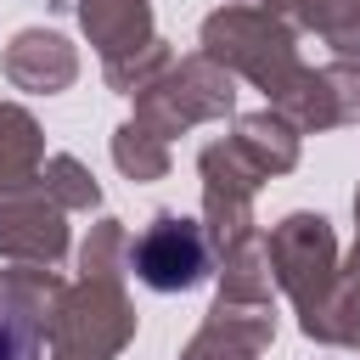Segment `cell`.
Masks as SVG:
<instances>
[{
  "instance_id": "10",
  "label": "cell",
  "mask_w": 360,
  "mask_h": 360,
  "mask_svg": "<svg viewBox=\"0 0 360 360\" xmlns=\"http://www.w3.org/2000/svg\"><path fill=\"white\" fill-rule=\"evenodd\" d=\"M79 17L107 62L152 45V6L146 0H79Z\"/></svg>"
},
{
  "instance_id": "1",
  "label": "cell",
  "mask_w": 360,
  "mask_h": 360,
  "mask_svg": "<svg viewBox=\"0 0 360 360\" xmlns=\"http://www.w3.org/2000/svg\"><path fill=\"white\" fill-rule=\"evenodd\" d=\"M202 56L219 62L225 73H248L264 96H281L292 79H298V56H292V34L270 17V11H253V6H225L202 22Z\"/></svg>"
},
{
  "instance_id": "16",
  "label": "cell",
  "mask_w": 360,
  "mask_h": 360,
  "mask_svg": "<svg viewBox=\"0 0 360 360\" xmlns=\"http://www.w3.org/2000/svg\"><path fill=\"white\" fill-rule=\"evenodd\" d=\"M354 214H360V197H354Z\"/></svg>"
},
{
  "instance_id": "3",
  "label": "cell",
  "mask_w": 360,
  "mask_h": 360,
  "mask_svg": "<svg viewBox=\"0 0 360 360\" xmlns=\"http://www.w3.org/2000/svg\"><path fill=\"white\" fill-rule=\"evenodd\" d=\"M270 248V264H276V281L292 292L298 315H304V332H315L332 287H338V264H332V231L321 214H292L281 219V231L264 242Z\"/></svg>"
},
{
  "instance_id": "2",
  "label": "cell",
  "mask_w": 360,
  "mask_h": 360,
  "mask_svg": "<svg viewBox=\"0 0 360 360\" xmlns=\"http://www.w3.org/2000/svg\"><path fill=\"white\" fill-rule=\"evenodd\" d=\"M129 332H135V315H129L118 281H107V276H84L51 321L56 360H112L129 343Z\"/></svg>"
},
{
  "instance_id": "7",
  "label": "cell",
  "mask_w": 360,
  "mask_h": 360,
  "mask_svg": "<svg viewBox=\"0 0 360 360\" xmlns=\"http://www.w3.org/2000/svg\"><path fill=\"white\" fill-rule=\"evenodd\" d=\"M276 107L292 118V129H326V124H349L360 118V68H321V73H304L276 96Z\"/></svg>"
},
{
  "instance_id": "9",
  "label": "cell",
  "mask_w": 360,
  "mask_h": 360,
  "mask_svg": "<svg viewBox=\"0 0 360 360\" xmlns=\"http://www.w3.org/2000/svg\"><path fill=\"white\" fill-rule=\"evenodd\" d=\"M6 73H11L22 90H45V96H51V90L73 84L79 62H73V45H68L62 34L28 28V34H17L11 51H6Z\"/></svg>"
},
{
  "instance_id": "6",
  "label": "cell",
  "mask_w": 360,
  "mask_h": 360,
  "mask_svg": "<svg viewBox=\"0 0 360 360\" xmlns=\"http://www.w3.org/2000/svg\"><path fill=\"white\" fill-rule=\"evenodd\" d=\"M68 248V225H62V202L45 186H11L0 191V253L22 259V264H56Z\"/></svg>"
},
{
  "instance_id": "15",
  "label": "cell",
  "mask_w": 360,
  "mask_h": 360,
  "mask_svg": "<svg viewBox=\"0 0 360 360\" xmlns=\"http://www.w3.org/2000/svg\"><path fill=\"white\" fill-rule=\"evenodd\" d=\"M39 338H45V326L28 321V315H17L0 298V360H34L39 354Z\"/></svg>"
},
{
  "instance_id": "4",
  "label": "cell",
  "mask_w": 360,
  "mask_h": 360,
  "mask_svg": "<svg viewBox=\"0 0 360 360\" xmlns=\"http://www.w3.org/2000/svg\"><path fill=\"white\" fill-rule=\"evenodd\" d=\"M135 112H141V129H152L158 141H169V135H180L197 118L231 112V73L219 62H208V56H191V62L169 68L158 84H146Z\"/></svg>"
},
{
  "instance_id": "8",
  "label": "cell",
  "mask_w": 360,
  "mask_h": 360,
  "mask_svg": "<svg viewBox=\"0 0 360 360\" xmlns=\"http://www.w3.org/2000/svg\"><path fill=\"white\" fill-rule=\"evenodd\" d=\"M270 343V298H225L214 304L208 326L186 349V360H253Z\"/></svg>"
},
{
  "instance_id": "13",
  "label": "cell",
  "mask_w": 360,
  "mask_h": 360,
  "mask_svg": "<svg viewBox=\"0 0 360 360\" xmlns=\"http://www.w3.org/2000/svg\"><path fill=\"white\" fill-rule=\"evenodd\" d=\"M112 158H118V169H124V174H135V180H158V174L169 169L163 141H158L152 129H141V124H124V129H118Z\"/></svg>"
},
{
  "instance_id": "12",
  "label": "cell",
  "mask_w": 360,
  "mask_h": 360,
  "mask_svg": "<svg viewBox=\"0 0 360 360\" xmlns=\"http://www.w3.org/2000/svg\"><path fill=\"white\" fill-rule=\"evenodd\" d=\"M34 163H39V129H34V118L22 107L0 101V191L28 186Z\"/></svg>"
},
{
  "instance_id": "11",
  "label": "cell",
  "mask_w": 360,
  "mask_h": 360,
  "mask_svg": "<svg viewBox=\"0 0 360 360\" xmlns=\"http://www.w3.org/2000/svg\"><path fill=\"white\" fill-rule=\"evenodd\" d=\"M236 152L259 169V174H281L298 163V129L281 112H253L236 124Z\"/></svg>"
},
{
  "instance_id": "5",
  "label": "cell",
  "mask_w": 360,
  "mask_h": 360,
  "mask_svg": "<svg viewBox=\"0 0 360 360\" xmlns=\"http://www.w3.org/2000/svg\"><path fill=\"white\" fill-rule=\"evenodd\" d=\"M129 270L158 292H186L208 276V236L197 219L152 214V225L129 242Z\"/></svg>"
},
{
  "instance_id": "14",
  "label": "cell",
  "mask_w": 360,
  "mask_h": 360,
  "mask_svg": "<svg viewBox=\"0 0 360 360\" xmlns=\"http://www.w3.org/2000/svg\"><path fill=\"white\" fill-rule=\"evenodd\" d=\"M39 180H45V191H51L62 208H96V180H90L73 158H51Z\"/></svg>"
}]
</instances>
